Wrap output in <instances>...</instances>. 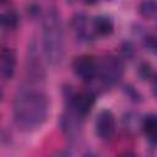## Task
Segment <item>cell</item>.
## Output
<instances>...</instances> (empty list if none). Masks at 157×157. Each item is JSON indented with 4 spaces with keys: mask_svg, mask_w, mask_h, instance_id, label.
Returning <instances> with one entry per match:
<instances>
[{
    "mask_svg": "<svg viewBox=\"0 0 157 157\" xmlns=\"http://www.w3.org/2000/svg\"><path fill=\"white\" fill-rule=\"evenodd\" d=\"M49 102L47 94L29 85L20 86L12 101V117L16 128L31 132L43 125L47 119Z\"/></svg>",
    "mask_w": 157,
    "mask_h": 157,
    "instance_id": "1",
    "label": "cell"
},
{
    "mask_svg": "<svg viewBox=\"0 0 157 157\" xmlns=\"http://www.w3.org/2000/svg\"><path fill=\"white\" fill-rule=\"evenodd\" d=\"M42 48L48 64L58 66L65 55L64 31L60 12L56 7H49L42 21Z\"/></svg>",
    "mask_w": 157,
    "mask_h": 157,
    "instance_id": "2",
    "label": "cell"
},
{
    "mask_svg": "<svg viewBox=\"0 0 157 157\" xmlns=\"http://www.w3.org/2000/svg\"><path fill=\"white\" fill-rule=\"evenodd\" d=\"M97 75L104 86H114L123 78L124 64L119 58L107 55L98 64Z\"/></svg>",
    "mask_w": 157,
    "mask_h": 157,
    "instance_id": "3",
    "label": "cell"
},
{
    "mask_svg": "<svg viewBox=\"0 0 157 157\" xmlns=\"http://www.w3.org/2000/svg\"><path fill=\"white\" fill-rule=\"evenodd\" d=\"M97 70H98V65L92 55L83 54L76 56L75 60L72 61L74 74L83 82H90L92 78H94L97 76Z\"/></svg>",
    "mask_w": 157,
    "mask_h": 157,
    "instance_id": "4",
    "label": "cell"
},
{
    "mask_svg": "<svg viewBox=\"0 0 157 157\" xmlns=\"http://www.w3.org/2000/svg\"><path fill=\"white\" fill-rule=\"evenodd\" d=\"M94 131L96 135L102 140H108L114 135L115 131V117L108 110H101L94 121Z\"/></svg>",
    "mask_w": 157,
    "mask_h": 157,
    "instance_id": "5",
    "label": "cell"
},
{
    "mask_svg": "<svg viewBox=\"0 0 157 157\" xmlns=\"http://www.w3.org/2000/svg\"><path fill=\"white\" fill-rule=\"evenodd\" d=\"M16 71V54L13 49L2 47L0 54V74L4 80H11Z\"/></svg>",
    "mask_w": 157,
    "mask_h": 157,
    "instance_id": "6",
    "label": "cell"
},
{
    "mask_svg": "<svg viewBox=\"0 0 157 157\" xmlns=\"http://www.w3.org/2000/svg\"><path fill=\"white\" fill-rule=\"evenodd\" d=\"M26 72L29 82H39L40 80L44 78V70H43L42 63L38 58L36 48H32V47L29 48V52H28Z\"/></svg>",
    "mask_w": 157,
    "mask_h": 157,
    "instance_id": "7",
    "label": "cell"
},
{
    "mask_svg": "<svg viewBox=\"0 0 157 157\" xmlns=\"http://www.w3.org/2000/svg\"><path fill=\"white\" fill-rule=\"evenodd\" d=\"M141 128L146 139L151 144L157 145V115H147L142 120Z\"/></svg>",
    "mask_w": 157,
    "mask_h": 157,
    "instance_id": "8",
    "label": "cell"
},
{
    "mask_svg": "<svg viewBox=\"0 0 157 157\" xmlns=\"http://www.w3.org/2000/svg\"><path fill=\"white\" fill-rule=\"evenodd\" d=\"M92 28L96 34L98 36H108L113 32V22L109 17L107 16H97L93 18V22H92Z\"/></svg>",
    "mask_w": 157,
    "mask_h": 157,
    "instance_id": "9",
    "label": "cell"
},
{
    "mask_svg": "<svg viewBox=\"0 0 157 157\" xmlns=\"http://www.w3.org/2000/svg\"><path fill=\"white\" fill-rule=\"evenodd\" d=\"M137 10L144 18H155L157 16V0H141Z\"/></svg>",
    "mask_w": 157,
    "mask_h": 157,
    "instance_id": "10",
    "label": "cell"
},
{
    "mask_svg": "<svg viewBox=\"0 0 157 157\" xmlns=\"http://www.w3.org/2000/svg\"><path fill=\"white\" fill-rule=\"evenodd\" d=\"M1 25L4 28L15 29L18 25V15L13 9H9L1 13Z\"/></svg>",
    "mask_w": 157,
    "mask_h": 157,
    "instance_id": "11",
    "label": "cell"
},
{
    "mask_svg": "<svg viewBox=\"0 0 157 157\" xmlns=\"http://www.w3.org/2000/svg\"><path fill=\"white\" fill-rule=\"evenodd\" d=\"M71 27H72V31L76 33V36L78 38H83L86 34H87V31H86V17L81 13H77L72 17L71 20Z\"/></svg>",
    "mask_w": 157,
    "mask_h": 157,
    "instance_id": "12",
    "label": "cell"
},
{
    "mask_svg": "<svg viewBox=\"0 0 157 157\" xmlns=\"http://www.w3.org/2000/svg\"><path fill=\"white\" fill-rule=\"evenodd\" d=\"M139 74H140V76L142 77V78H146V77H148L150 75H151V66L148 65V64H142L141 66H140V69H139Z\"/></svg>",
    "mask_w": 157,
    "mask_h": 157,
    "instance_id": "13",
    "label": "cell"
},
{
    "mask_svg": "<svg viewBox=\"0 0 157 157\" xmlns=\"http://www.w3.org/2000/svg\"><path fill=\"white\" fill-rule=\"evenodd\" d=\"M145 45L150 49H157V39L155 37H147L145 40Z\"/></svg>",
    "mask_w": 157,
    "mask_h": 157,
    "instance_id": "14",
    "label": "cell"
},
{
    "mask_svg": "<svg viewBox=\"0 0 157 157\" xmlns=\"http://www.w3.org/2000/svg\"><path fill=\"white\" fill-rule=\"evenodd\" d=\"M151 91H152V94L157 98V74L153 76L152 78V83H151Z\"/></svg>",
    "mask_w": 157,
    "mask_h": 157,
    "instance_id": "15",
    "label": "cell"
},
{
    "mask_svg": "<svg viewBox=\"0 0 157 157\" xmlns=\"http://www.w3.org/2000/svg\"><path fill=\"white\" fill-rule=\"evenodd\" d=\"M97 0H83V2L85 4H88V5H92V4H94Z\"/></svg>",
    "mask_w": 157,
    "mask_h": 157,
    "instance_id": "16",
    "label": "cell"
}]
</instances>
